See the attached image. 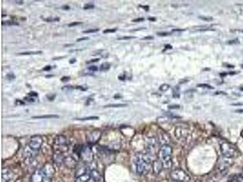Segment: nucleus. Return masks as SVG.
<instances>
[{
  "mask_svg": "<svg viewBox=\"0 0 243 182\" xmlns=\"http://www.w3.org/2000/svg\"><path fill=\"white\" fill-rule=\"evenodd\" d=\"M143 20H144V18H137V19L133 20V22H141V21H142Z\"/></svg>",
  "mask_w": 243,
  "mask_h": 182,
  "instance_id": "44",
  "label": "nucleus"
},
{
  "mask_svg": "<svg viewBox=\"0 0 243 182\" xmlns=\"http://www.w3.org/2000/svg\"><path fill=\"white\" fill-rule=\"evenodd\" d=\"M43 144V139L40 135L32 136L27 146L24 149L23 155L27 159H32L39 153Z\"/></svg>",
  "mask_w": 243,
  "mask_h": 182,
  "instance_id": "2",
  "label": "nucleus"
},
{
  "mask_svg": "<svg viewBox=\"0 0 243 182\" xmlns=\"http://www.w3.org/2000/svg\"><path fill=\"white\" fill-rule=\"evenodd\" d=\"M169 88H170V85L167 84H164L160 86V88H159V90H160L161 91H162V92H165V91L169 90Z\"/></svg>",
  "mask_w": 243,
  "mask_h": 182,
  "instance_id": "19",
  "label": "nucleus"
},
{
  "mask_svg": "<svg viewBox=\"0 0 243 182\" xmlns=\"http://www.w3.org/2000/svg\"><path fill=\"white\" fill-rule=\"evenodd\" d=\"M117 30L116 29H106L105 30H103V33L106 34V33H114Z\"/></svg>",
  "mask_w": 243,
  "mask_h": 182,
  "instance_id": "25",
  "label": "nucleus"
},
{
  "mask_svg": "<svg viewBox=\"0 0 243 182\" xmlns=\"http://www.w3.org/2000/svg\"><path fill=\"white\" fill-rule=\"evenodd\" d=\"M25 100H26V101H27V102H30V103H32V102H35V100L34 99V98H29V97H26V98H25Z\"/></svg>",
  "mask_w": 243,
  "mask_h": 182,
  "instance_id": "39",
  "label": "nucleus"
},
{
  "mask_svg": "<svg viewBox=\"0 0 243 182\" xmlns=\"http://www.w3.org/2000/svg\"><path fill=\"white\" fill-rule=\"evenodd\" d=\"M14 174L8 169H3L2 182H13Z\"/></svg>",
  "mask_w": 243,
  "mask_h": 182,
  "instance_id": "9",
  "label": "nucleus"
},
{
  "mask_svg": "<svg viewBox=\"0 0 243 182\" xmlns=\"http://www.w3.org/2000/svg\"><path fill=\"white\" fill-rule=\"evenodd\" d=\"M149 20H151V21H155V18H149Z\"/></svg>",
  "mask_w": 243,
  "mask_h": 182,
  "instance_id": "56",
  "label": "nucleus"
},
{
  "mask_svg": "<svg viewBox=\"0 0 243 182\" xmlns=\"http://www.w3.org/2000/svg\"><path fill=\"white\" fill-rule=\"evenodd\" d=\"M2 25L5 26H15V25H18V23L17 22L12 21H2Z\"/></svg>",
  "mask_w": 243,
  "mask_h": 182,
  "instance_id": "18",
  "label": "nucleus"
},
{
  "mask_svg": "<svg viewBox=\"0 0 243 182\" xmlns=\"http://www.w3.org/2000/svg\"><path fill=\"white\" fill-rule=\"evenodd\" d=\"M75 62H76V59H75V58L71 59V60H70V64H73V63H75Z\"/></svg>",
  "mask_w": 243,
  "mask_h": 182,
  "instance_id": "51",
  "label": "nucleus"
},
{
  "mask_svg": "<svg viewBox=\"0 0 243 182\" xmlns=\"http://www.w3.org/2000/svg\"><path fill=\"white\" fill-rule=\"evenodd\" d=\"M199 18L201 20H205V21H209L213 20V18L211 17H199Z\"/></svg>",
  "mask_w": 243,
  "mask_h": 182,
  "instance_id": "33",
  "label": "nucleus"
},
{
  "mask_svg": "<svg viewBox=\"0 0 243 182\" xmlns=\"http://www.w3.org/2000/svg\"><path fill=\"white\" fill-rule=\"evenodd\" d=\"M122 97L120 95V94H116L115 96H114V98H121Z\"/></svg>",
  "mask_w": 243,
  "mask_h": 182,
  "instance_id": "53",
  "label": "nucleus"
},
{
  "mask_svg": "<svg viewBox=\"0 0 243 182\" xmlns=\"http://www.w3.org/2000/svg\"><path fill=\"white\" fill-rule=\"evenodd\" d=\"M101 136V132L99 130H95L91 132L88 137V140L89 143H94L97 142L100 139Z\"/></svg>",
  "mask_w": 243,
  "mask_h": 182,
  "instance_id": "10",
  "label": "nucleus"
},
{
  "mask_svg": "<svg viewBox=\"0 0 243 182\" xmlns=\"http://www.w3.org/2000/svg\"><path fill=\"white\" fill-rule=\"evenodd\" d=\"M132 38H136L135 36H123V37H121V38H119L118 40H130V39H132Z\"/></svg>",
  "mask_w": 243,
  "mask_h": 182,
  "instance_id": "31",
  "label": "nucleus"
},
{
  "mask_svg": "<svg viewBox=\"0 0 243 182\" xmlns=\"http://www.w3.org/2000/svg\"><path fill=\"white\" fill-rule=\"evenodd\" d=\"M88 69L90 71H92V72H96L98 71V67L95 66V65H93V66H91L89 67H88Z\"/></svg>",
  "mask_w": 243,
  "mask_h": 182,
  "instance_id": "23",
  "label": "nucleus"
},
{
  "mask_svg": "<svg viewBox=\"0 0 243 182\" xmlns=\"http://www.w3.org/2000/svg\"><path fill=\"white\" fill-rule=\"evenodd\" d=\"M197 87H199V88H207V89H214V87H212V86H211L210 85H207V84H199V85H197Z\"/></svg>",
  "mask_w": 243,
  "mask_h": 182,
  "instance_id": "21",
  "label": "nucleus"
},
{
  "mask_svg": "<svg viewBox=\"0 0 243 182\" xmlns=\"http://www.w3.org/2000/svg\"><path fill=\"white\" fill-rule=\"evenodd\" d=\"M163 168L162 164L160 160H156L153 163V169L155 173L159 174Z\"/></svg>",
  "mask_w": 243,
  "mask_h": 182,
  "instance_id": "13",
  "label": "nucleus"
},
{
  "mask_svg": "<svg viewBox=\"0 0 243 182\" xmlns=\"http://www.w3.org/2000/svg\"><path fill=\"white\" fill-rule=\"evenodd\" d=\"M184 30H182V29H175V30H173V31H184Z\"/></svg>",
  "mask_w": 243,
  "mask_h": 182,
  "instance_id": "54",
  "label": "nucleus"
},
{
  "mask_svg": "<svg viewBox=\"0 0 243 182\" xmlns=\"http://www.w3.org/2000/svg\"><path fill=\"white\" fill-rule=\"evenodd\" d=\"M136 172L140 176L147 174L151 168L150 158L147 155L137 154L134 159Z\"/></svg>",
  "mask_w": 243,
  "mask_h": 182,
  "instance_id": "3",
  "label": "nucleus"
},
{
  "mask_svg": "<svg viewBox=\"0 0 243 182\" xmlns=\"http://www.w3.org/2000/svg\"><path fill=\"white\" fill-rule=\"evenodd\" d=\"M47 97L49 100H54V98L55 97V95H52V96H47Z\"/></svg>",
  "mask_w": 243,
  "mask_h": 182,
  "instance_id": "46",
  "label": "nucleus"
},
{
  "mask_svg": "<svg viewBox=\"0 0 243 182\" xmlns=\"http://www.w3.org/2000/svg\"><path fill=\"white\" fill-rule=\"evenodd\" d=\"M99 117H88L85 118H78L77 120H98Z\"/></svg>",
  "mask_w": 243,
  "mask_h": 182,
  "instance_id": "20",
  "label": "nucleus"
},
{
  "mask_svg": "<svg viewBox=\"0 0 243 182\" xmlns=\"http://www.w3.org/2000/svg\"><path fill=\"white\" fill-rule=\"evenodd\" d=\"M62 9H64V10H69L70 9V6H65L62 7Z\"/></svg>",
  "mask_w": 243,
  "mask_h": 182,
  "instance_id": "48",
  "label": "nucleus"
},
{
  "mask_svg": "<svg viewBox=\"0 0 243 182\" xmlns=\"http://www.w3.org/2000/svg\"><path fill=\"white\" fill-rule=\"evenodd\" d=\"M74 88L72 86H70V85H69V86H64V87H63L62 88V89L63 90H71V89H73Z\"/></svg>",
  "mask_w": 243,
  "mask_h": 182,
  "instance_id": "37",
  "label": "nucleus"
},
{
  "mask_svg": "<svg viewBox=\"0 0 243 182\" xmlns=\"http://www.w3.org/2000/svg\"><path fill=\"white\" fill-rule=\"evenodd\" d=\"M76 89H80V90H83V91H85V90H86V89H87V88H83V86H77V87H76Z\"/></svg>",
  "mask_w": 243,
  "mask_h": 182,
  "instance_id": "41",
  "label": "nucleus"
},
{
  "mask_svg": "<svg viewBox=\"0 0 243 182\" xmlns=\"http://www.w3.org/2000/svg\"><path fill=\"white\" fill-rule=\"evenodd\" d=\"M154 38L153 36H145L143 38L142 40H153Z\"/></svg>",
  "mask_w": 243,
  "mask_h": 182,
  "instance_id": "42",
  "label": "nucleus"
},
{
  "mask_svg": "<svg viewBox=\"0 0 243 182\" xmlns=\"http://www.w3.org/2000/svg\"><path fill=\"white\" fill-rule=\"evenodd\" d=\"M232 105H235V106H239V105H243V103H237V104H233Z\"/></svg>",
  "mask_w": 243,
  "mask_h": 182,
  "instance_id": "55",
  "label": "nucleus"
},
{
  "mask_svg": "<svg viewBox=\"0 0 243 182\" xmlns=\"http://www.w3.org/2000/svg\"><path fill=\"white\" fill-rule=\"evenodd\" d=\"M239 43V41H238V40H234L229 41V42L228 43L230 44H237V43Z\"/></svg>",
  "mask_w": 243,
  "mask_h": 182,
  "instance_id": "43",
  "label": "nucleus"
},
{
  "mask_svg": "<svg viewBox=\"0 0 243 182\" xmlns=\"http://www.w3.org/2000/svg\"><path fill=\"white\" fill-rule=\"evenodd\" d=\"M59 116H57V115H45V116H37V117H32L33 118H58Z\"/></svg>",
  "mask_w": 243,
  "mask_h": 182,
  "instance_id": "16",
  "label": "nucleus"
},
{
  "mask_svg": "<svg viewBox=\"0 0 243 182\" xmlns=\"http://www.w3.org/2000/svg\"><path fill=\"white\" fill-rule=\"evenodd\" d=\"M51 69V66L50 65H48L43 68V71H49Z\"/></svg>",
  "mask_w": 243,
  "mask_h": 182,
  "instance_id": "40",
  "label": "nucleus"
},
{
  "mask_svg": "<svg viewBox=\"0 0 243 182\" xmlns=\"http://www.w3.org/2000/svg\"><path fill=\"white\" fill-rule=\"evenodd\" d=\"M158 140L159 143L162 144V146L169 145V143L170 141V138L169 135L164 131H161V132L159 133Z\"/></svg>",
  "mask_w": 243,
  "mask_h": 182,
  "instance_id": "12",
  "label": "nucleus"
},
{
  "mask_svg": "<svg viewBox=\"0 0 243 182\" xmlns=\"http://www.w3.org/2000/svg\"><path fill=\"white\" fill-rule=\"evenodd\" d=\"M81 23H82L81 22H72V23H70L69 25H68V26L70 27H74L75 26H77V25L81 24Z\"/></svg>",
  "mask_w": 243,
  "mask_h": 182,
  "instance_id": "30",
  "label": "nucleus"
},
{
  "mask_svg": "<svg viewBox=\"0 0 243 182\" xmlns=\"http://www.w3.org/2000/svg\"><path fill=\"white\" fill-rule=\"evenodd\" d=\"M100 60V58H95L93 60H91L89 62H87L86 63H95V62H97L98 61Z\"/></svg>",
  "mask_w": 243,
  "mask_h": 182,
  "instance_id": "38",
  "label": "nucleus"
},
{
  "mask_svg": "<svg viewBox=\"0 0 243 182\" xmlns=\"http://www.w3.org/2000/svg\"><path fill=\"white\" fill-rule=\"evenodd\" d=\"M54 174V168L49 163L46 164L37 169L30 177L31 182H52Z\"/></svg>",
  "mask_w": 243,
  "mask_h": 182,
  "instance_id": "1",
  "label": "nucleus"
},
{
  "mask_svg": "<svg viewBox=\"0 0 243 182\" xmlns=\"http://www.w3.org/2000/svg\"><path fill=\"white\" fill-rule=\"evenodd\" d=\"M175 135L178 139H182L187 137L188 135V132L185 128H183L182 127H178L176 128Z\"/></svg>",
  "mask_w": 243,
  "mask_h": 182,
  "instance_id": "11",
  "label": "nucleus"
},
{
  "mask_svg": "<svg viewBox=\"0 0 243 182\" xmlns=\"http://www.w3.org/2000/svg\"><path fill=\"white\" fill-rule=\"evenodd\" d=\"M99 29H89L87 30H85V31H83V33H85V34H88V33H95L97 32L98 31H99Z\"/></svg>",
  "mask_w": 243,
  "mask_h": 182,
  "instance_id": "22",
  "label": "nucleus"
},
{
  "mask_svg": "<svg viewBox=\"0 0 243 182\" xmlns=\"http://www.w3.org/2000/svg\"><path fill=\"white\" fill-rule=\"evenodd\" d=\"M142 8H143V9H145L146 10H148V6H141Z\"/></svg>",
  "mask_w": 243,
  "mask_h": 182,
  "instance_id": "52",
  "label": "nucleus"
},
{
  "mask_svg": "<svg viewBox=\"0 0 243 182\" xmlns=\"http://www.w3.org/2000/svg\"><path fill=\"white\" fill-rule=\"evenodd\" d=\"M75 154L86 163H91L93 160V153L89 146L79 145L75 148Z\"/></svg>",
  "mask_w": 243,
  "mask_h": 182,
  "instance_id": "6",
  "label": "nucleus"
},
{
  "mask_svg": "<svg viewBox=\"0 0 243 182\" xmlns=\"http://www.w3.org/2000/svg\"><path fill=\"white\" fill-rule=\"evenodd\" d=\"M172 148L169 145H163L159 149V160L162 164L163 168L165 169H170L172 166Z\"/></svg>",
  "mask_w": 243,
  "mask_h": 182,
  "instance_id": "5",
  "label": "nucleus"
},
{
  "mask_svg": "<svg viewBox=\"0 0 243 182\" xmlns=\"http://www.w3.org/2000/svg\"><path fill=\"white\" fill-rule=\"evenodd\" d=\"M30 97H38V94L35 92H30V93H29L28 94Z\"/></svg>",
  "mask_w": 243,
  "mask_h": 182,
  "instance_id": "35",
  "label": "nucleus"
},
{
  "mask_svg": "<svg viewBox=\"0 0 243 182\" xmlns=\"http://www.w3.org/2000/svg\"><path fill=\"white\" fill-rule=\"evenodd\" d=\"M15 2L17 4H20V5L22 4H23V3H24L23 1H15Z\"/></svg>",
  "mask_w": 243,
  "mask_h": 182,
  "instance_id": "50",
  "label": "nucleus"
},
{
  "mask_svg": "<svg viewBox=\"0 0 243 182\" xmlns=\"http://www.w3.org/2000/svg\"><path fill=\"white\" fill-rule=\"evenodd\" d=\"M171 180L178 182H188L190 180V177L188 174L181 169H175L170 173Z\"/></svg>",
  "mask_w": 243,
  "mask_h": 182,
  "instance_id": "8",
  "label": "nucleus"
},
{
  "mask_svg": "<svg viewBox=\"0 0 243 182\" xmlns=\"http://www.w3.org/2000/svg\"><path fill=\"white\" fill-rule=\"evenodd\" d=\"M220 150L222 155L227 158H232L236 154V149L235 146L229 142L223 141L220 145Z\"/></svg>",
  "mask_w": 243,
  "mask_h": 182,
  "instance_id": "7",
  "label": "nucleus"
},
{
  "mask_svg": "<svg viewBox=\"0 0 243 182\" xmlns=\"http://www.w3.org/2000/svg\"><path fill=\"white\" fill-rule=\"evenodd\" d=\"M179 108H180V106L178 104H172V105L168 106V108L169 109H179Z\"/></svg>",
  "mask_w": 243,
  "mask_h": 182,
  "instance_id": "27",
  "label": "nucleus"
},
{
  "mask_svg": "<svg viewBox=\"0 0 243 182\" xmlns=\"http://www.w3.org/2000/svg\"><path fill=\"white\" fill-rule=\"evenodd\" d=\"M127 106L126 104H110L105 106V108H123Z\"/></svg>",
  "mask_w": 243,
  "mask_h": 182,
  "instance_id": "14",
  "label": "nucleus"
},
{
  "mask_svg": "<svg viewBox=\"0 0 243 182\" xmlns=\"http://www.w3.org/2000/svg\"><path fill=\"white\" fill-rule=\"evenodd\" d=\"M171 182H178V181H173V180H172Z\"/></svg>",
  "mask_w": 243,
  "mask_h": 182,
  "instance_id": "58",
  "label": "nucleus"
},
{
  "mask_svg": "<svg viewBox=\"0 0 243 182\" xmlns=\"http://www.w3.org/2000/svg\"><path fill=\"white\" fill-rule=\"evenodd\" d=\"M94 7V5L91 4H87L84 6L83 9H93Z\"/></svg>",
  "mask_w": 243,
  "mask_h": 182,
  "instance_id": "29",
  "label": "nucleus"
},
{
  "mask_svg": "<svg viewBox=\"0 0 243 182\" xmlns=\"http://www.w3.org/2000/svg\"><path fill=\"white\" fill-rule=\"evenodd\" d=\"M71 79V78L70 77H63L62 78H61V81L62 82H67L69 81Z\"/></svg>",
  "mask_w": 243,
  "mask_h": 182,
  "instance_id": "34",
  "label": "nucleus"
},
{
  "mask_svg": "<svg viewBox=\"0 0 243 182\" xmlns=\"http://www.w3.org/2000/svg\"><path fill=\"white\" fill-rule=\"evenodd\" d=\"M237 182H243V172L239 174L237 178Z\"/></svg>",
  "mask_w": 243,
  "mask_h": 182,
  "instance_id": "26",
  "label": "nucleus"
},
{
  "mask_svg": "<svg viewBox=\"0 0 243 182\" xmlns=\"http://www.w3.org/2000/svg\"><path fill=\"white\" fill-rule=\"evenodd\" d=\"M157 35L159 36H167V35H169L170 34L168 33V32H158L156 34Z\"/></svg>",
  "mask_w": 243,
  "mask_h": 182,
  "instance_id": "32",
  "label": "nucleus"
},
{
  "mask_svg": "<svg viewBox=\"0 0 243 182\" xmlns=\"http://www.w3.org/2000/svg\"><path fill=\"white\" fill-rule=\"evenodd\" d=\"M44 20L48 21V22H56V21H59V18H57V17L48 18V19H44Z\"/></svg>",
  "mask_w": 243,
  "mask_h": 182,
  "instance_id": "24",
  "label": "nucleus"
},
{
  "mask_svg": "<svg viewBox=\"0 0 243 182\" xmlns=\"http://www.w3.org/2000/svg\"><path fill=\"white\" fill-rule=\"evenodd\" d=\"M236 112H243V110L242 111H236Z\"/></svg>",
  "mask_w": 243,
  "mask_h": 182,
  "instance_id": "57",
  "label": "nucleus"
},
{
  "mask_svg": "<svg viewBox=\"0 0 243 182\" xmlns=\"http://www.w3.org/2000/svg\"><path fill=\"white\" fill-rule=\"evenodd\" d=\"M119 79L120 80H125V75H120L119 77Z\"/></svg>",
  "mask_w": 243,
  "mask_h": 182,
  "instance_id": "47",
  "label": "nucleus"
},
{
  "mask_svg": "<svg viewBox=\"0 0 243 182\" xmlns=\"http://www.w3.org/2000/svg\"><path fill=\"white\" fill-rule=\"evenodd\" d=\"M241 90H243V88H241Z\"/></svg>",
  "mask_w": 243,
  "mask_h": 182,
  "instance_id": "59",
  "label": "nucleus"
},
{
  "mask_svg": "<svg viewBox=\"0 0 243 182\" xmlns=\"http://www.w3.org/2000/svg\"><path fill=\"white\" fill-rule=\"evenodd\" d=\"M88 39H89V38H88V37H83V38H80L77 39V40H76V41H77V42H80V41H82L87 40Z\"/></svg>",
  "mask_w": 243,
  "mask_h": 182,
  "instance_id": "36",
  "label": "nucleus"
},
{
  "mask_svg": "<svg viewBox=\"0 0 243 182\" xmlns=\"http://www.w3.org/2000/svg\"><path fill=\"white\" fill-rule=\"evenodd\" d=\"M6 78L9 80H11L15 78V76L13 74H8L6 75Z\"/></svg>",
  "mask_w": 243,
  "mask_h": 182,
  "instance_id": "28",
  "label": "nucleus"
},
{
  "mask_svg": "<svg viewBox=\"0 0 243 182\" xmlns=\"http://www.w3.org/2000/svg\"><path fill=\"white\" fill-rule=\"evenodd\" d=\"M16 103H17V104H21V105H24V104H25V103L23 102H22V101L19 100H17Z\"/></svg>",
  "mask_w": 243,
  "mask_h": 182,
  "instance_id": "45",
  "label": "nucleus"
},
{
  "mask_svg": "<svg viewBox=\"0 0 243 182\" xmlns=\"http://www.w3.org/2000/svg\"><path fill=\"white\" fill-rule=\"evenodd\" d=\"M99 178V174L97 171L84 168L80 169L76 173L75 182H90L92 180L97 181Z\"/></svg>",
  "mask_w": 243,
  "mask_h": 182,
  "instance_id": "4",
  "label": "nucleus"
},
{
  "mask_svg": "<svg viewBox=\"0 0 243 182\" xmlns=\"http://www.w3.org/2000/svg\"><path fill=\"white\" fill-rule=\"evenodd\" d=\"M165 49H172V46H171V45H170V44H167V45L165 46Z\"/></svg>",
  "mask_w": 243,
  "mask_h": 182,
  "instance_id": "49",
  "label": "nucleus"
},
{
  "mask_svg": "<svg viewBox=\"0 0 243 182\" xmlns=\"http://www.w3.org/2000/svg\"><path fill=\"white\" fill-rule=\"evenodd\" d=\"M41 54V51H29L22 53H19L18 55H35V54Z\"/></svg>",
  "mask_w": 243,
  "mask_h": 182,
  "instance_id": "15",
  "label": "nucleus"
},
{
  "mask_svg": "<svg viewBox=\"0 0 243 182\" xmlns=\"http://www.w3.org/2000/svg\"><path fill=\"white\" fill-rule=\"evenodd\" d=\"M110 67H111L110 64H109L108 63H104L101 64L100 67V70L101 71H108L110 69Z\"/></svg>",
  "mask_w": 243,
  "mask_h": 182,
  "instance_id": "17",
  "label": "nucleus"
}]
</instances>
